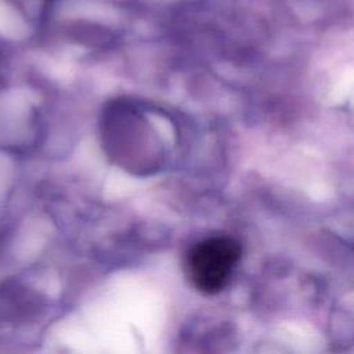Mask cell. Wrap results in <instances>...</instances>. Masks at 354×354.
I'll return each instance as SVG.
<instances>
[{
  "label": "cell",
  "mask_w": 354,
  "mask_h": 354,
  "mask_svg": "<svg viewBox=\"0 0 354 354\" xmlns=\"http://www.w3.org/2000/svg\"><path fill=\"white\" fill-rule=\"evenodd\" d=\"M241 248L230 236H212L198 242L187 256V271L191 282L203 293L221 290L238 261Z\"/></svg>",
  "instance_id": "1"
}]
</instances>
